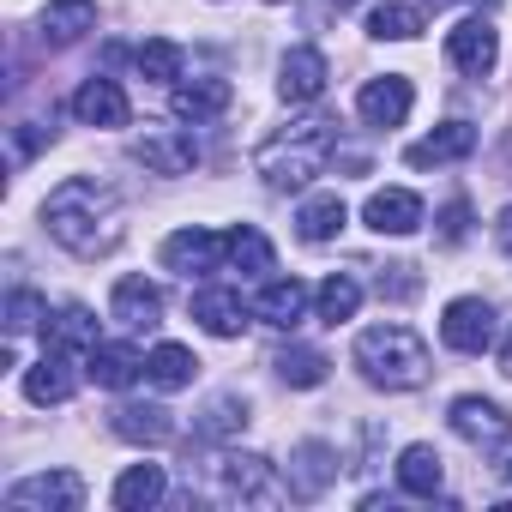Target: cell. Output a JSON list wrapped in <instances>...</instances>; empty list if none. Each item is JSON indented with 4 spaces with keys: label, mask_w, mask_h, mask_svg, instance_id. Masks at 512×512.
Returning a JSON list of instances; mask_svg holds the SVG:
<instances>
[{
    "label": "cell",
    "mask_w": 512,
    "mask_h": 512,
    "mask_svg": "<svg viewBox=\"0 0 512 512\" xmlns=\"http://www.w3.org/2000/svg\"><path fill=\"white\" fill-rule=\"evenodd\" d=\"M494 241H500V253H506V260H512V205L494 217Z\"/></svg>",
    "instance_id": "74e56055"
},
{
    "label": "cell",
    "mask_w": 512,
    "mask_h": 512,
    "mask_svg": "<svg viewBox=\"0 0 512 512\" xmlns=\"http://www.w3.org/2000/svg\"><path fill=\"white\" fill-rule=\"evenodd\" d=\"M49 320V308H43V296H31V290H19L13 302H7V326L13 332H31V326H43Z\"/></svg>",
    "instance_id": "e575fe53"
},
{
    "label": "cell",
    "mask_w": 512,
    "mask_h": 512,
    "mask_svg": "<svg viewBox=\"0 0 512 512\" xmlns=\"http://www.w3.org/2000/svg\"><path fill=\"white\" fill-rule=\"evenodd\" d=\"M73 115H79L85 127H127V121H133V103H127V91H121L115 79H85V85L73 91Z\"/></svg>",
    "instance_id": "4fadbf2b"
},
{
    "label": "cell",
    "mask_w": 512,
    "mask_h": 512,
    "mask_svg": "<svg viewBox=\"0 0 512 512\" xmlns=\"http://www.w3.org/2000/svg\"><path fill=\"white\" fill-rule=\"evenodd\" d=\"M506 482H512V464H506Z\"/></svg>",
    "instance_id": "60d3db41"
},
{
    "label": "cell",
    "mask_w": 512,
    "mask_h": 512,
    "mask_svg": "<svg viewBox=\"0 0 512 512\" xmlns=\"http://www.w3.org/2000/svg\"><path fill=\"white\" fill-rule=\"evenodd\" d=\"M133 67H139V79H157V85H169V79H181V43H169V37H151V43H139Z\"/></svg>",
    "instance_id": "1f68e13d"
},
{
    "label": "cell",
    "mask_w": 512,
    "mask_h": 512,
    "mask_svg": "<svg viewBox=\"0 0 512 512\" xmlns=\"http://www.w3.org/2000/svg\"><path fill=\"white\" fill-rule=\"evenodd\" d=\"M332 476H338V452H332V446H320V440H308V446L296 452V476H290V494H320Z\"/></svg>",
    "instance_id": "f546056e"
},
{
    "label": "cell",
    "mask_w": 512,
    "mask_h": 512,
    "mask_svg": "<svg viewBox=\"0 0 512 512\" xmlns=\"http://www.w3.org/2000/svg\"><path fill=\"white\" fill-rule=\"evenodd\" d=\"M326 91V55L320 49H290L284 73H278V97L284 103H314Z\"/></svg>",
    "instance_id": "ac0fdd59"
},
{
    "label": "cell",
    "mask_w": 512,
    "mask_h": 512,
    "mask_svg": "<svg viewBox=\"0 0 512 512\" xmlns=\"http://www.w3.org/2000/svg\"><path fill=\"white\" fill-rule=\"evenodd\" d=\"M410 103H416V91H410V79H404V73L368 79V85H362V97H356V109H362V121H368V127H404Z\"/></svg>",
    "instance_id": "7c38bea8"
},
{
    "label": "cell",
    "mask_w": 512,
    "mask_h": 512,
    "mask_svg": "<svg viewBox=\"0 0 512 512\" xmlns=\"http://www.w3.org/2000/svg\"><path fill=\"white\" fill-rule=\"evenodd\" d=\"M302 308H308V284L302 278H272L260 290V302H253V314H260L266 326H278V332H290L302 320Z\"/></svg>",
    "instance_id": "44dd1931"
},
{
    "label": "cell",
    "mask_w": 512,
    "mask_h": 512,
    "mask_svg": "<svg viewBox=\"0 0 512 512\" xmlns=\"http://www.w3.org/2000/svg\"><path fill=\"white\" fill-rule=\"evenodd\" d=\"M133 157H139L151 175H187V169L199 163V145H193L187 127H145V133L133 139Z\"/></svg>",
    "instance_id": "9c48e42d"
},
{
    "label": "cell",
    "mask_w": 512,
    "mask_h": 512,
    "mask_svg": "<svg viewBox=\"0 0 512 512\" xmlns=\"http://www.w3.org/2000/svg\"><path fill=\"white\" fill-rule=\"evenodd\" d=\"M332 7H356V0H332Z\"/></svg>",
    "instance_id": "ab89813d"
},
{
    "label": "cell",
    "mask_w": 512,
    "mask_h": 512,
    "mask_svg": "<svg viewBox=\"0 0 512 512\" xmlns=\"http://www.w3.org/2000/svg\"><path fill=\"white\" fill-rule=\"evenodd\" d=\"M500 374L512 380V332H506V344H500Z\"/></svg>",
    "instance_id": "f35d334b"
},
{
    "label": "cell",
    "mask_w": 512,
    "mask_h": 512,
    "mask_svg": "<svg viewBox=\"0 0 512 512\" xmlns=\"http://www.w3.org/2000/svg\"><path fill=\"white\" fill-rule=\"evenodd\" d=\"M115 434L133 440V446H163V440L175 434V422H169L163 404H121V410H115Z\"/></svg>",
    "instance_id": "603a6c76"
},
{
    "label": "cell",
    "mask_w": 512,
    "mask_h": 512,
    "mask_svg": "<svg viewBox=\"0 0 512 512\" xmlns=\"http://www.w3.org/2000/svg\"><path fill=\"white\" fill-rule=\"evenodd\" d=\"M79 368H85V356L49 344V350L25 368V398H31V404H67V398L79 392Z\"/></svg>",
    "instance_id": "ba28073f"
},
{
    "label": "cell",
    "mask_w": 512,
    "mask_h": 512,
    "mask_svg": "<svg viewBox=\"0 0 512 512\" xmlns=\"http://www.w3.org/2000/svg\"><path fill=\"white\" fill-rule=\"evenodd\" d=\"M223 260H229V235H211V229H175L163 241V266L181 278H211L223 272Z\"/></svg>",
    "instance_id": "8992f818"
},
{
    "label": "cell",
    "mask_w": 512,
    "mask_h": 512,
    "mask_svg": "<svg viewBox=\"0 0 512 512\" xmlns=\"http://www.w3.org/2000/svg\"><path fill=\"white\" fill-rule=\"evenodd\" d=\"M272 368H278V380H284V386H320L332 362H326L320 350H302V344H290V350H284Z\"/></svg>",
    "instance_id": "d6a6232c"
},
{
    "label": "cell",
    "mask_w": 512,
    "mask_h": 512,
    "mask_svg": "<svg viewBox=\"0 0 512 512\" xmlns=\"http://www.w3.org/2000/svg\"><path fill=\"white\" fill-rule=\"evenodd\" d=\"M362 217H368L374 235H410V229L422 223V199H416L410 187H380V193H368Z\"/></svg>",
    "instance_id": "9a60e30c"
},
{
    "label": "cell",
    "mask_w": 512,
    "mask_h": 512,
    "mask_svg": "<svg viewBox=\"0 0 512 512\" xmlns=\"http://www.w3.org/2000/svg\"><path fill=\"white\" fill-rule=\"evenodd\" d=\"M85 31H97V0H49V7H43V43L67 49Z\"/></svg>",
    "instance_id": "ffe728a7"
},
{
    "label": "cell",
    "mask_w": 512,
    "mask_h": 512,
    "mask_svg": "<svg viewBox=\"0 0 512 512\" xmlns=\"http://www.w3.org/2000/svg\"><path fill=\"white\" fill-rule=\"evenodd\" d=\"M217 476H223V500H241V506H278L284 500V482H278L272 458H260V452H229Z\"/></svg>",
    "instance_id": "277c9868"
},
{
    "label": "cell",
    "mask_w": 512,
    "mask_h": 512,
    "mask_svg": "<svg viewBox=\"0 0 512 512\" xmlns=\"http://www.w3.org/2000/svg\"><path fill=\"white\" fill-rule=\"evenodd\" d=\"M368 31L386 37V43H410V37H422V13H416V7H398V0H392V7H380V13L368 19Z\"/></svg>",
    "instance_id": "836d02e7"
},
{
    "label": "cell",
    "mask_w": 512,
    "mask_h": 512,
    "mask_svg": "<svg viewBox=\"0 0 512 512\" xmlns=\"http://www.w3.org/2000/svg\"><path fill=\"white\" fill-rule=\"evenodd\" d=\"M163 488H169L163 464H133V470L115 482V506H121V512H145V506L163 500Z\"/></svg>",
    "instance_id": "4316f807"
},
{
    "label": "cell",
    "mask_w": 512,
    "mask_h": 512,
    "mask_svg": "<svg viewBox=\"0 0 512 512\" xmlns=\"http://www.w3.org/2000/svg\"><path fill=\"white\" fill-rule=\"evenodd\" d=\"M440 338H446V350H458V356H482V350L494 344V308H488L482 296H458V302H446V314H440Z\"/></svg>",
    "instance_id": "52a82bcc"
},
{
    "label": "cell",
    "mask_w": 512,
    "mask_h": 512,
    "mask_svg": "<svg viewBox=\"0 0 512 512\" xmlns=\"http://www.w3.org/2000/svg\"><path fill=\"white\" fill-rule=\"evenodd\" d=\"M229 266H235L241 278H266V272H272V241L253 229V223L229 229Z\"/></svg>",
    "instance_id": "f1b7e54d"
},
{
    "label": "cell",
    "mask_w": 512,
    "mask_h": 512,
    "mask_svg": "<svg viewBox=\"0 0 512 512\" xmlns=\"http://www.w3.org/2000/svg\"><path fill=\"white\" fill-rule=\"evenodd\" d=\"M452 434L482 446V452H500V446H512V416L488 398H458L452 404Z\"/></svg>",
    "instance_id": "8fae6325"
},
{
    "label": "cell",
    "mask_w": 512,
    "mask_h": 512,
    "mask_svg": "<svg viewBox=\"0 0 512 512\" xmlns=\"http://www.w3.org/2000/svg\"><path fill=\"white\" fill-rule=\"evenodd\" d=\"M494 55H500V37H494L488 19H458V25L446 31V61H452L458 73L488 79V73H494Z\"/></svg>",
    "instance_id": "30bf717a"
},
{
    "label": "cell",
    "mask_w": 512,
    "mask_h": 512,
    "mask_svg": "<svg viewBox=\"0 0 512 512\" xmlns=\"http://www.w3.org/2000/svg\"><path fill=\"white\" fill-rule=\"evenodd\" d=\"M464 235H470V205H464V199H452V205L440 211V241H446V247H458Z\"/></svg>",
    "instance_id": "d590c367"
},
{
    "label": "cell",
    "mask_w": 512,
    "mask_h": 512,
    "mask_svg": "<svg viewBox=\"0 0 512 512\" xmlns=\"http://www.w3.org/2000/svg\"><path fill=\"white\" fill-rule=\"evenodd\" d=\"M49 344H55V350H73V356H91V350L103 344L91 308H61V314L49 320Z\"/></svg>",
    "instance_id": "83f0119b"
},
{
    "label": "cell",
    "mask_w": 512,
    "mask_h": 512,
    "mask_svg": "<svg viewBox=\"0 0 512 512\" xmlns=\"http://www.w3.org/2000/svg\"><path fill=\"white\" fill-rule=\"evenodd\" d=\"M193 320H199L211 338H241V326H247V308H241V296H235V290H223V284H205V290H193Z\"/></svg>",
    "instance_id": "e0dca14e"
},
{
    "label": "cell",
    "mask_w": 512,
    "mask_h": 512,
    "mask_svg": "<svg viewBox=\"0 0 512 512\" xmlns=\"http://www.w3.org/2000/svg\"><path fill=\"white\" fill-rule=\"evenodd\" d=\"M332 151H338V121L314 115V121H296L290 133L266 139L253 151V169L266 175V187H308L314 175H326Z\"/></svg>",
    "instance_id": "7a4b0ae2"
},
{
    "label": "cell",
    "mask_w": 512,
    "mask_h": 512,
    "mask_svg": "<svg viewBox=\"0 0 512 512\" xmlns=\"http://www.w3.org/2000/svg\"><path fill=\"white\" fill-rule=\"evenodd\" d=\"M193 350L187 344H157L151 356H145V380L157 386V392H181V386H193Z\"/></svg>",
    "instance_id": "484cf974"
},
{
    "label": "cell",
    "mask_w": 512,
    "mask_h": 512,
    "mask_svg": "<svg viewBox=\"0 0 512 512\" xmlns=\"http://www.w3.org/2000/svg\"><path fill=\"white\" fill-rule=\"evenodd\" d=\"M109 314H115L127 332H151V326L163 320V296H157V284H145V278L133 272V278H121V284H115Z\"/></svg>",
    "instance_id": "2e32d148"
},
{
    "label": "cell",
    "mask_w": 512,
    "mask_h": 512,
    "mask_svg": "<svg viewBox=\"0 0 512 512\" xmlns=\"http://www.w3.org/2000/svg\"><path fill=\"white\" fill-rule=\"evenodd\" d=\"M229 79H193V85H175V97H169V109L181 115V121H211V115H223L229 109Z\"/></svg>",
    "instance_id": "7402d4cb"
},
{
    "label": "cell",
    "mask_w": 512,
    "mask_h": 512,
    "mask_svg": "<svg viewBox=\"0 0 512 512\" xmlns=\"http://www.w3.org/2000/svg\"><path fill=\"white\" fill-rule=\"evenodd\" d=\"M314 302H320V320H326V326H344V320H356V308H362V284H356L350 272H332Z\"/></svg>",
    "instance_id": "4dcf8cb0"
},
{
    "label": "cell",
    "mask_w": 512,
    "mask_h": 512,
    "mask_svg": "<svg viewBox=\"0 0 512 512\" xmlns=\"http://www.w3.org/2000/svg\"><path fill=\"white\" fill-rule=\"evenodd\" d=\"M85 374H91L97 386H109V392H127V386L145 374V356H139L133 344H97V350L85 356Z\"/></svg>",
    "instance_id": "d6986e66"
},
{
    "label": "cell",
    "mask_w": 512,
    "mask_h": 512,
    "mask_svg": "<svg viewBox=\"0 0 512 512\" xmlns=\"http://www.w3.org/2000/svg\"><path fill=\"white\" fill-rule=\"evenodd\" d=\"M235 422H247V410H241L235 398H217V404H211V422H205V434H229Z\"/></svg>",
    "instance_id": "8d00e7d4"
},
{
    "label": "cell",
    "mask_w": 512,
    "mask_h": 512,
    "mask_svg": "<svg viewBox=\"0 0 512 512\" xmlns=\"http://www.w3.org/2000/svg\"><path fill=\"white\" fill-rule=\"evenodd\" d=\"M344 223H350V211H344V199L338 193H314L302 211H296V229H302V241H338L344 235Z\"/></svg>",
    "instance_id": "cb8c5ba5"
},
{
    "label": "cell",
    "mask_w": 512,
    "mask_h": 512,
    "mask_svg": "<svg viewBox=\"0 0 512 512\" xmlns=\"http://www.w3.org/2000/svg\"><path fill=\"white\" fill-rule=\"evenodd\" d=\"M7 506L13 512H79L85 506V482L73 470H43V476H25L7 488Z\"/></svg>",
    "instance_id": "5b68a950"
},
{
    "label": "cell",
    "mask_w": 512,
    "mask_h": 512,
    "mask_svg": "<svg viewBox=\"0 0 512 512\" xmlns=\"http://www.w3.org/2000/svg\"><path fill=\"white\" fill-rule=\"evenodd\" d=\"M272 7H278V0H272Z\"/></svg>",
    "instance_id": "b9f144b4"
},
{
    "label": "cell",
    "mask_w": 512,
    "mask_h": 512,
    "mask_svg": "<svg viewBox=\"0 0 512 512\" xmlns=\"http://www.w3.org/2000/svg\"><path fill=\"white\" fill-rule=\"evenodd\" d=\"M43 223H49V235L67 253H79V260H103V253H115V241H121V199L103 181H91V175H67L49 193Z\"/></svg>",
    "instance_id": "6da1fadb"
},
{
    "label": "cell",
    "mask_w": 512,
    "mask_h": 512,
    "mask_svg": "<svg viewBox=\"0 0 512 512\" xmlns=\"http://www.w3.org/2000/svg\"><path fill=\"white\" fill-rule=\"evenodd\" d=\"M476 151V127L470 121H440L428 139H416L410 151H404V163L410 169H440V163H458V157H470Z\"/></svg>",
    "instance_id": "5bb4252c"
},
{
    "label": "cell",
    "mask_w": 512,
    "mask_h": 512,
    "mask_svg": "<svg viewBox=\"0 0 512 512\" xmlns=\"http://www.w3.org/2000/svg\"><path fill=\"white\" fill-rule=\"evenodd\" d=\"M440 482H446L440 452H434V446H404V458H398V488H404V494H416V500H434V494H440Z\"/></svg>",
    "instance_id": "d4e9b609"
},
{
    "label": "cell",
    "mask_w": 512,
    "mask_h": 512,
    "mask_svg": "<svg viewBox=\"0 0 512 512\" xmlns=\"http://www.w3.org/2000/svg\"><path fill=\"white\" fill-rule=\"evenodd\" d=\"M356 368L368 374V386H386V392H416L434 374L428 344L410 326H368L356 338Z\"/></svg>",
    "instance_id": "3957f363"
}]
</instances>
